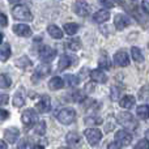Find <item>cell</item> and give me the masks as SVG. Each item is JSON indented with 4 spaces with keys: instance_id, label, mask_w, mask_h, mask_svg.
Listing matches in <instances>:
<instances>
[{
    "instance_id": "1",
    "label": "cell",
    "mask_w": 149,
    "mask_h": 149,
    "mask_svg": "<svg viewBox=\"0 0 149 149\" xmlns=\"http://www.w3.org/2000/svg\"><path fill=\"white\" fill-rule=\"evenodd\" d=\"M116 119H118L119 123L124 127V131L127 130V132L135 131V130L137 128V126H139V124H137V120L135 119V116L132 115L131 113H128V111H124V113L118 114Z\"/></svg>"
},
{
    "instance_id": "2",
    "label": "cell",
    "mask_w": 149,
    "mask_h": 149,
    "mask_svg": "<svg viewBox=\"0 0 149 149\" xmlns=\"http://www.w3.org/2000/svg\"><path fill=\"white\" fill-rule=\"evenodd\" d=\"M12 15L16 20L18 21H33V15H31L30 9L24 4H17L12 9Z\"/></svg>"
},
{
    "instance_id": "3",
    "label": "cell",
    "mask_w": 149,
    "mask_h": 149,
    "mask_svg": "<svg viewBox=\"0 0 149 149\" xmlns=\"http://www.w3.org/2000/svg\"><path fill=\"white\" fill-rule=\"evenodd\" d=\"M56 119L64 126H68V124L73 123L74 119H76V111L71 107H64L62 110L58 111L56 114Z\"/></svg>"
},
{
    "instance_id": "4",
    "label": "cell",
    "mask_w": 149,
    "mask_h": 149,
    "mask_svg": "<svg viewBox=\"0 0 149 149\" xmlns=\"http://www.w3.org/2000/svg\"><path fill=\"white\" fill-rule=\"evenodd\" d=\"M21 122L24 123L26 130L31 128L34 124L38 123V114H37L33 109H28V110H25L22 113V115H21Z\"/></svg>"
},
{
    "instance_id": "5",
    "label": "cell",
    "mask_w": 149,
    "mask_h": 149,
    "mask_svg": "<svg viewBox=\"0 0 149 149\" xmlns=\"http://www.w3.org/2000/svg\"><path fill=\"white\" fill-rule=\"evenodd\" d=\"M84 135H85V137H86L88 143H89L92 147L97 145L98 143L101 141V139H102V134H101V131L98 128H86Z\"/></svg>"
},
{
    "instance_id": "6",
    "label": "cell",
    "mask_w": 149,
    "mask_h": 149,
    "mask_svg": "<svg viewBox=\"0 0 149 149\" xmlns=\"http://www.w3.org/2000/svg\"><path fill=\"white\" fill-rule=\"evenodd\" d=\"M55 56H56V51L54 49H51L50 46H43L39 50V58L45 63H50L51 60L55 59Z\"/></svg>"
},
{
    "instance_id": "7",
    "label": "cell",
    "mask_w": 149,
    "mask_h": 149,
    "mask_svg": "<svg viewBox=\"0 0 149 149\" xmlns=\"http://www.w3.org/2000/svg\"><path fill=\"white\" fill-rule=\"evenodd\" d=\"M50 72H51V70H50V65H47V64L38 65V67H37V70H36V72H34V74L31 76V81H33V82L39 81V80H42L43 77H46Z\"/></svg>"
},
{
    "instance_id": "8",
    "label": "cell",
    "mask_w": 149,
    "mask_h": 149,
    "mask_svg": "<svg viewBox=\"0 0 149 149\" xmlns=\"http://www.w3.org/2000/svg\"><path fill=\"white\" fill-rule=\"evenodd\" d=\"M115 141L119 143L122 147H126V145H130L132 141V135L130 132L124 131V130H120L115 134Z\"/></svg>"
},
{
    "instance_id": "9",
    "label": "cell",
    "mask_w": 149,
    "mask_h": 149,
    "mask_svg": "<svg viewBox=\"0 0 149 149\" xmlns=\"http://www.w3.org/2000/svg\"><path fill=\"white\" fill-rule=\"evenodd\" d=\"M89 4L86 1H74L73 4V10L76 15H79L80 17H85V16L89 15Z\"/></svg>"
},
{
    "instance_id": "10",
    "label": "cell",
    "mask_w": 149,
    "mask_h": 149,
    "mask_svg": "<svg viewBox=\"0 0 149 149\" xmlns=\"http://www.w3.org/2000/svg\"><path fill=\"white\" fill-rule=\"evenodd\" d=\"M36 107H37V110H38V113H41V114L47 113V111L51 109V100H50L49 95H42L41 100L37 102Z\"/></svg>"
},
{
    "instance_id": "11",
    "label": "cell",
    "mask_w": 149,
    "mask_h": 149,
    "mask_svg": "<svg viewBox=\"0 0 149 149\" xmlns=\"http://www.w3.org/2000/svg\"><path fill=\"white\" fill-rule=\"evenodd\" d=\"M18 136H20V131H18V128H16V127H9V128H7L4 131V139L7 140V143H9V144H15V143L17 141Z\"/></svg>"
},
{
    "instance_id": "12",
    "label": "cell",
    "mask_w": 149,
    "mask_h": 149,
    "mask_svg": "<svg viewBox=\"0 0 149 149\" xmlns=\"http://www.w3.org/2000/svg\"><path fill=\"white\" fill-rule=\"evenodd\" d=\"M114 25L118 30H123L128 25H131V18L127 17L126 15H116L114 18Z\"/></svg>"
},
{
    "instance_id": "13",
    "label": "cell",
    "mask_w": 149,
    "mask_h": 149,
    "mask_svg": "<svg viewBox=\"0 0 149 149\" xmlns=\"http://www.w3.org/2000/svg\"><path fill=\"white\" fill-rule=\"evenodd\" d=\"M13 33L20 37H30L31 34H33V31H31V29L29 28L28 25H25V24H16V25L13 26Z\"/></svg>"
},
{
    "instance_id": "14",
    "label": "cell",
    "mask_w": 149,
    "mask_h": 149,
    "mask_svg": "<svg viewBox=\"0 0 149 149\" xmlns=\"http://www.w3.org/2000/svg\"><path fill=\"white\" fill-rule=\"evenodd\" d=\"M114 62L119 67H127L130 64V58L126 51H118L114 55Z\"/></svg>"
},
{
    "instance_id": "15",
    "label": "cell",
    "mask_w": 149,
    "mask_h": 149,
    "mask_svg": "<svg viewBox=\"0 0 149 149\" xmlns=\"http://www.w3.org/2000/svg\"><path fill=\"white\" fill-rule=\"evenodd\" d=\"M72 60H77L74 56H71V55H62L59 59V64H58V70L59 71H64L67 70L68 67L74 64V62Z\"/></svg>"
},
{
    "instance_id": "16",
    "label": "cell",
    "mask_w": 149,
    "mask_h": 149,
    "mask_svg": "<svg viewBox=\"0 0 149 149\" xmlns=\"http://www.w3.org/2000/svg\"><path fill=\"white\" fill-rule=\"evenodd\" d=\"M67 143L73 148H80L81 147V143H82V139L79 134L76 132H68L67 134V137H65Z\"/></svg>"
},
{
    "instance_id": "17",
    "label": "cell",
    "mask_w": 149,
    "mask_h": 149,
    "mask_svg": "<svg viewBox=\"0 0 149 149\" xmlns=\"http://www.w3.org/2000/svg\"><path fill=\"white\" fill-rule=\"evenodd\" d=\"M90 79L94 82H100V84H105L107 81V76L102 70H93L90 71Z\"/></svg>"
},
{
    "instance_id": "18",
    "label": "cell",
    "mask_w": 149,
    "mask_h": 149,
    "mask_svg": "<svg viewBox=\"0 0 149 149\" xmlns=\"http://www.w3.org/2000/svg\"><path fill=\"white\" fill-rule=\"evenodd\" d=\"M109 18H110V13H109V10H106V9H101V10H98V12H95L94 15H93V20L98 24L106 22Z\"/></svg>"
},
{
    "instance_id": "19",
    "label": "cell",
    "mask_w": 149,
    "mask_h": 149,
    "mask_svg": "<svg viewBox=\"0 0 149 149\" xmlns=\"http://www.w3.org/2000/svg\"><path fill=\"white\" fill-rule=\"evenodd\" d=\"M63 86H64V80L59 76L52 77V79L49 81V88L51 90H59V89H62Z\"/></svg>"
},
{
    "instance_id": "20",
    "label": "cell",
    "mask_w": 149,
    "mask_h": 149,
    "mask_svg": "<svg viewBox=\"0 0 149 149\" xmlns=\"http://www.w3.org/2000/svg\"><path fill=\"white\" fill-rule=\"evenodd\" d=\"M47 31H49L50 36H51L52 38H55V39L63 38V30L59 28V26H56V25H49Z\"/></svg>"
},
{
    "instance_id": "21",
    "label": "cell",
    "mask_w": 149,
    "mask_h": 149,
    "mask_svg": "<svg viewBox=\"0 0 149 149\" xmlns=\"http://www.w3.org/2000/svg\"><path fill=\"white\" fill-rule=\"evenodd\" d=\"M119 105L123 109H131L135 106V97L132 95H124L120 101H119Z\"/></svg>"
},
{
    "instance_id": "22",
    "label": "cell",
    "mask_w": 149,
    "mask_h": 149,
    "mask_svg": "<svg viewBox=\"0 0 149 149\" xmlns=\"http://www.w3.org/2000/svg\"><path fill=\"white\" fill-rule=\"evenodd\" d=\"M65 47H67L70 51H79L81 49V41L79 38H73V39H68L67 43H65Z\"/></svg>"
},
{
    "instance_id": "23",
    "label": "cell",
    "mask_w": 149,
    "mask_h": 149,
    "mask_svg": "<svg viewBox=\"0 0 149 149\" xmlns=\"http://www.w3.org/2000/svg\"><path fill=\"white\" fill-rule=\"evenodd\" d=\"M10 58V46L9 43H4L0 49V62H7Z\"/></svg>"
},
{
    "instance_id": "24",
    "label": "cell",
    "mask_w": 149,
    "mask_h": 149,
    "mask_svg": "<svg viewBox=\"0 0 149 149\" xmlns=\"http://www.w3.org/2000/svg\"><path fill=\"white\" fill-rule=\"evenodd\" d=\"M98 65H100L101 70H110V68H111V60H110V58L107 56V54H106V52H103L102 56L100 58Z\"/></svg>"
},
{
    "instance_id": "25",
    "label": "cell",
    "mask_w": 149,
    "mask_h": 149,
    "mask_svg": "<svg viewBox=\"0 0 149 149\" xmlns=\"http://www.w3.org/2000/svg\"><path fill=\"white\" fill-rule=\"evenodd\" d=\"M31 64H33V63H31V60L29 59L28 56H21L16 60V65H17L18 68H21V70H26V68L31 67Z\"/></svg>"
},
{
    "instance_id": "26",
    "label": "cell",
    "mask_w": 149,
    "mask_h": 149,
    "mask_svg": "<svg viewBox=\"0 0 149 149\" xmlns=\"http://www.w3.org/2000/svg\"><path fill=\"white\" fill-rule=\"evenodd\" d=\"M136 114L140 119H148L149 118V106L148 105H140L136 109Z\"/></svg>"
},
{
    "instance_id": "27",
    "label": "cell",
    "mask_w": 149,
    "mask_h": 149,
    "mask_svg": "<svg viewBox=\"0 0 149 149\" xmlns=\"http://www.w3.org/2000/svg\"><path fill=\"white\" fill-rule=\"evenodd\" d=\"M25 105V95L21 92H17L13 97V106L15 107H22Z\"/></svg>"
},
{
    "instance_id": "28",
    "label": "cell",
    "mask_w": 149,
    "mask_h": 149,
    "mask_svg": "<svg viewBox=\"0 0 149 149\" xmlns=\"http://www.w3.org/2000/svg\"><path fill=\"white\" fill-rule=\"evenodd\" d=\"M85 124L88 126H100L102 124V118L98 115H90L85 118Z\"/></svg>"
},
{
    "instance_id": "29",
    "label": "cell",
    "mask_w": 149,
    "mask_h": 149,
    "mask_svg": "<svg viewBox=\"0 0 149 149\" xmlns=\"http://www.w3.org/2000/svg\"><path fill=\"white\" fill-rule=\"evenodd\" d=\"M85 98H86V93H85L84 90H74L72 93V100H73V102H76V103L84 102Z\"/></svg>"
},
{
    "instance_id": "30",
    "label": "cell",
    "mask_w": 149,
    "mask_h": 149,
    "mask_svg": "<svg viewBox=\"0 0 149 149\" xmlns=\"http://www.w3.org/2000/svg\"><path fill=\"white\" fill-rule=\"evenodd\" d=\"M131 55H132V59H134L136 63L144 62V56H143V52L140 51L139 47H132V49H131Z\"/></svg>"
},
{
    "instance_id": "31",
    "label": "cell",
    "mask_w": 149,
    "mask_h": 149,
    "mask_svg": "<svg viewBox=\"0 0 149 149\" xmlns=\"http://www.w3.org/2000/svg\"><path fill=\"white\" fill-rule=\"evenodd\" d=\"M12 85V80L8 74L5 73H1L0 74V89H7Z\"/></svg>"
},
{
    "instance_id": "32",
    "label": "cell",
    "mask_w": 149,
    "mask_h": 149,
    "mask_svg": "<svg viewBox=\"0 0 149 149\" xmlns=\"http://www.w3.org/2000/svg\"><path fill=\"white\" fill-rule=\"evenodd\" d=\"M63 29H64V31L68 36H74L77 33V30H79V25L74 22H70V24H65Z\"/></svg>"
},
{
    "instance_id": "33",
    "label": "cell",
    "mask_w": 149,
    "mask_h": 149,
    "mask_svg": "<svg viewBox=\"0 0 149 149\" xmlns=\"http://www.w3.org/2000/svg\"><path fill=\"white\" fill-rule=\"evenodd\" d=\"M34 132L36 135H39V136H43L46 134V122L45 120H41L36 124V128H34Z\"/></svg>"
},
{
    "instance_id": "34",
    "label": "cell",
    "mask_w": 149,
    "mask_h": 149,
    "mask_svg": "<svg viewBox=\"0 0 149 149\" xmlns=\"http://www.w3.org/2000/svg\"><path fill=\"white\" fill-rule=\"evenodd\" d=\"M64 81L67 82L68 86H76V85L80 82V80H79V77H77V76L70 73V74H65V76H64Z\"/></svg>"
},
{
    "instance_id": "35",
    "label": "cell",
    "mask_w": 149,
    "mask_h": 149,
    "mask_svg": "<svg viewBox=\"0 0 149 149\" xmlns=\"http://www.w3.org/2000/svg\"><path fill=\"white\" fill-rule=\"evenodd\" d=\"M139 100L143 101V102L149 100V85H144V86L139 90Z\"/></svg>"
},
{
    "instance_id": "36",
    "label": "cell",
    "mask_w": 149,
    "mask_h": 149,
    "mask_svg": "<svg viewBox=\"0 0 149 149\" xmlns=\"http://www.w3.org/2000/svg\"><path fill=\"white\" fill-rule=\"evenodd\" d=\"M120 93H122V89L119 86H113L110 89V97L113 101H116L119 97H120Z\"/></svg>"
},
{
    "instance_id": "37",
    "label": "cell",
    "mask_w": 149,
    "mask_h": 149,
    "mask_svg": "<svg viewBox=\"0 0 149 149\" xmlns=\"http://www.w3.org/2000/svg\"><path fill=\"white\" fill-rule=\"evenodd\" d=\"M134 149H149V141L147 139H143L137 141V144L134 147Z\"/></svg>"
},
{
    "instance_id": "38",
    "label": "cell",
    "mask_w": 149,
    "mask_h": 149,
    "mask_svg": "<svg viewBox=\"0 0 149 149\" xmlns=\"http://www.w3.org/2000/svg\"><path fill=\"white\" fill-rule=\"evenodd\" d=\"M17 149H34V145L31 144L30 141H26V140H22L20 144L17 145Z\"/></svg>"
},
{
    "instance_id": "39",
    "label": "cell",
    "mask_w": 149,
    "mask_h": 149,
    "mask_svg": "<svg viewBox=\"0 0 149 149\" xmlns=\"http://www.w3.org/2000/svg\"><path fill=\"white\" fill-rule=\"evenodd\" d=\"M7 25H8V18H7V16H5L4 13L0 12V26L5 28Z\"/></svg>"
},
{
    "instance_id": "40",
    "label": "cell",
    "mask_w": 149,
    "mask_h": 149,
    "mask_svg": "<svg viewBox=\"0 0 149 149\" xmlns=\"http://www.w3.org/2000/svg\"><path fill=\"white\" fill-rule=\"evenodd\" d=\"M8 100H9V97H8V94H0V106H4L8 103Z\"/></svg>"
},
{
    "instance_id": "41",
    "label": "cell",
    "mask_w": 149,
    "mask_h": 149,
    "mask_svg": "<svg viewBox=\"0 0 149 149\" xmlns=\"http://www.w3.org/2000/svg\"><path fill=\"white\" fill-rule=\"evenodd\" d=\"M8 118H9V113L7 110H1L0 109V120H5Z\"/></svg>"
},
{
    "instance_id": "42",
    "label": "cell",
    "mask_w": 149,
    "mask_h": 149,
    "mask_svg": "<svg viewBox=\"0 0 149 149\" xmlns=\"http://www.w3.org/2000/svg\"><path fill=\"white\" fill-rule=\"evenodd\" d=\"M141 8L147 15H149V0H144V1L141 3Z\"/></svg>"
},
{
    "instance_id": "43",
    "label": "cell",
    "mask_w": 149,
    "mask_h": 149,
    "mask_svg": "<svg viewBox=\"0 0 149 149\" xmlns=\"http://www.w3.org/2000/svg\"><path fill=\"white\" fill-rule=\"evenodd\" d=\"M85 93H92V92H94V85H93V82H88L86 85H85V90H84Z\"/></svg>"
},
{
    "instance_id": "44",
    "label": "cell",
    "mask_w": 149,
    "mask_h": 149,
    "mask_svg": "<svg viewBox=\"0 0 149 149\" xmlns=\"http://www.w3.org/2000/svg\"><path fill=\"white\" fill-rule=\"evenodd\" d=\"M107 149H122V145L116 141H113L107 145Z\"/></svg>"
},
{
    "instance_id": "45",
    "label": "cell",
    "mask_w": 149,
    "mask_h": 149,
    "mask_svg": "<svg viewBox=\"0 0 149 149\" xmlns=\"http://www.w3.org/2000/svg\"><path fill=\"white\" fill-rule=\"evenodd\" d=\"M101 4L105 5V7H107V8H113L114 5H115V3L114 1H105V0H103V1H101Z\"/></svg>"
},
{
    "instance_id": "46",
    "label": "cell",
    "mask_w": 149,
    "mask_h": 149,
    "mask_svg": "<svg viewBox=\"0 0 149 149\" xmlns=\"http://www.w3.org/2000/svg\"><path fill=\"white\" fill-rule=\"evenodd\" d=\"M0 149H7V144L3 140H0Z\"/></svg>"
},
{
    "instance_id": "47",
    "label": "cell",
    "mask_w": 149,
    "mask_h": 149,
    "mask_svg": "<svg viewBox=\"0 0 149 149\" xmlns=\"http://www.w3.org/2000/svg\"><path fill=\"white\" fill-rule=\"evenodd\" d=\"M34 149H45V148H43V145H37Z\"/></svg>"
},
{
    "instance_id": "48",
    "label": "cell",
    "mask_w": 149,
    "mask_h": 149,
    "mask_svg": "<svg viewBox=\"0 0 149 149\" xmlns=\"http://www.w3.org/2000/svg\"><path fill=\"white\" fill-rule=\"evenodd\" d=\"M1 42H3V34L0 33V43H1Z\"/></svg>"
},
{
    "instance_id": "49",
    "label": "cell",
    "mask_w": 149,
    "mask_h": 149,
    "mask_svg": "<svg viewBox=\"0 0 149 149\" xmlns=\"http://www.w3.org/2000/svg\"><path fill=\"white\" fill-rule=\"evenodd\" d=\"M147 136H148V137H149V131H148V132H147Z\"/></svg>"
},
{
    "instance_id": "50",
    "label": "cell",
    "mask_w": 149,
    "mask_h": 149,
    "mask_svg": "<svg viewBox=\"0 0 149 149\" xmlns=\"http://www.w3.org/2000/svg\"><path fill=\"white\" fill-rule=\"evenodd\" d=\"M59 149H70V148H59Z\"/></svg>"
}]
</instances>
